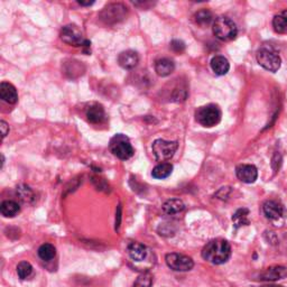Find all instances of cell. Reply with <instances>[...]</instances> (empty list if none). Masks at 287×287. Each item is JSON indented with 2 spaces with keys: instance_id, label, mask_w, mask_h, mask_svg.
Segmentation results:
<instances>
[{
  "instance_id": "1",
  "label": "cell",
  "mask_w": 287,
  "mask_h": 287,
  "mask_svg": "<svg viewBox=\"0 0 287 287\" xmlns=\"http://www.w3.org/2000/svg\"><path fill=\"white\" fill-rule=\"evenodd\" d=\"M231 256V246L227 240L216 239L210 241L202 250V257L204 260L213 265H221L229 260Z\"/></svg>"
},
{
  "instance_id": "2",
  "label": "cell",
  "mask_w": 287,
  "mask_h": 287,
  "mask_svg": "<svg viewBox=\"0 0 287 287\" xmlns=\"http://www.w3.org/2000/svg\"><path fill=\"white\" fill-rule=\"evenodd\" d=\"M213 34L222 42H230L237 37L238 28L236 23L227 16H220L213 22Z\"/></svg>"
},
{
  "instance_id": "3",
  "label": "cell",
  "mask_w": 287,
  "mask_h": 287,
  "mask_svg": "<svg viewBox=\"0 0 287 287\" xmlns=\"http://www.w3.org/2000/svg\"><path fill=\"white\" fill-rule=\"evenodd\" d=\"M257 62L269 72H277L282 65L280 54L272 46L264 45L257 51Z\"/></svg>"
},
{
  "instance_id": "4",
  "label": "cell",
  "mask_w": 287,
  "mask_h": 287,
  "mask_svg": "<svg viewBox=\"0 0 287 287\" xmlns=\"http://www.w3.org/2000/svg\"><path fill=\"white\" fill-rule=\"evenodd\" d=\"M221 110L217 104H207L200 107L195 112V119L201 126L211 128L217 126L221 120Z\"/></svg>"
},
{
  "instance_id": "5",
  "label": "cell",
  "mask_w": 287,
  "mask_h": 287,
  "mask_svg": "<svg viewBox=\"0 0 287 287\" xmlns=\"http://www.w3.org/2000/svg\"><path fill=\"white\" fill-rule=\"evenodd\" d=\"M109 148L116 157L123 160H127L134 155V148L130 140L123 134H117L112 137L109 143Z\"/></svg>"
},
{
  "instance_id": "6",
  "label": "cell",
  "mask_w": 287,
  "mask_h": 287,
  "mask_svg": "<svg viewBox=\"0 0 287 287\" xmlns=\"http://www.w3.org/2000/svg\"><path fill=\"white\" fill-rule=\"evenodd\" d=\"M127 7L123 3H109L101 10L99 18L107 25H115L127 17Z\"/></svg>"
},
{
  "instance_id": "7",
  "label": "cell",
  "mask_w": 287,
  "mask_h": 287,
  "mask_svg": "<svg viewBox=\"0 0 287 287\" xmlns=\"http://www.w3.org/2000/svg\"><path fill=\"white\" fill-rule=\"evenodd\" d=\"M153 153L159 161H167L172 159L179 148L177 141H169L165 139H156L153 143Z\"/></svg>"
},
{
  "instance_id": "8",
  "label": "cell",
  "mask_w": 287,
  "mask_h": 287,
  "mask_svg": "<svg viewBox=\"0 0 287 287\" xmlns=\"http://www.w3.org/2000/svg\"><path fill=\"white\" fill-rule=\"evenodd\" d=\"M61 39L63 40L64 43L67 44V45L79 47L82 46L86 44L87 39H84L82 32L80 31V28L76 25H66L64 26L62 30H61Z\"/></svg>"
},
{
  "instance_id": "9",
  "label": "cell",
  "mask_w": 287,
  "mask_h": 287,
  "mask_svg": "<svg viewBox=\"0 0 287 287\" xmlns=\"http://www.w3.org/2000/svg\"><path fill=\"white\" fill-rule=\"evenodd\" d=\"M166 264L172 270L175 272H189L194 267V261L191 257L182 254H167L165 257Z\"/></svg>"
},
{
  "instance_id": "10",
  "label": "cell",
  "mask_w": 287,
  "mask_h": 287,
  "mask_svg": "<svg viewBox=\"0 0 287 287\" xmlns=\"http://www.w3.org/2000/svg\"><path fill=\"white\" fill-rule=\"evenodd\" d=\"M262 211H264L265 217L272 221L280 220L284 216V208H283V205L280 202L274 200L266 201L264 205H262Z\"/></svg>"
},
{
  "instance_id": "11",
  "label": "cell",
  "mask_w": 287,
  "mask_h": 287,
  "mask_svg": "<svg viewBox=\"0 0 287 287\" xmlns=\"http://www.w3.org/2000/svg\"><path fill=\"white\" fill-rule=\"evenodd\" d=\"M236 174H237L238 179L247 184L256 182L258 177V171L256 166H254V165H250V164L239 165V166L236 168Z\"/></svg>"
},
{
  "instance_id": "12",
  "label": "cell",
  "mask_w": 287,
  "mask_h": 287,
  "mask_svg": "<svg viewBox=\"0 0 287 287\" xmlns=\"http://www.w3.org/2000/svg\"><path fill=\"white\" fill-rule=\"evenodd\" d=\"M139 62V56L137 52L132 50L121 52L118 56V63L119 65L125 68V70H132L137 66Z\"/></svg>"
},
{
  "instance_id": "13",
  "label": "cell",
  "mask_w": 287,
  "mask_h": 287,
  "mask_svg": "<svg viewBox=\"0 0 287 287\" xmlns=\"http://www.w3.org/2000/svg\"><path fill=\"white\" fill-rule=\"evenodd\" d=\"M87 119L91 124H102L106 120V111L99 103H92L87 109Z\"/></svg>"
},
{
  "instance_id": "14",
  "label": "cell",
  "mask_w": 287,
  "mask_h": 287,
  "mask_svg": "<svg viewBox=\"0 0 287 287\" xmlns=\"http://www.w3.org/2000/svg\"><path fill=\"white\" fill-rule=\"evenodd\" d=\"M287 277V268L284 266H273L262 272L260 275V280L266 282L280 281Z\"/></svg>"
},
{
  "instance_id": "15",
  "label": "cell",
  "mask_w": 287,
  "mask_h": 287,
  "mask_svg": "<svg viewBox=\"0 0 287 287\" xmlns=\"http://www.w3.org/2000/svg\"><path fill=\"white\" fill-rule=\"evenodd\" d=\"M0 96L5 102L9 104H15L18 101L17 90L9 82H1L0 84Z\"/></svg>"
},
{
  "instance_id": "16",
  "label": "cell",
  "mask_w": 287,
  "mask_h": 287,
  "mask_svg": "<svg viewBox=\"0 0 287 287\" xmlns=\"http://www.w3.org/2000/svg\"><path fill=\"white\" fill-rule=\"evenodd\" d=\"M128 254L132 260L143 261L147 257V247L140 242H131L128 246Z\"/></svg>"
},
{
  "instance_id": "17",
  "label": "cell",
  "mask_w": 287,
  "mask_h": 287,
  "mask_svg": "<svg viewBox=\"0 0 287 287\" xmlns=\"http://www.w3.org/2000/svg\"><path fill=\"white\" fill-rule=\"evenodd\" d=\"M211 68L217 75H225L229 72V61L222 55H216L211 60Z\"/></svg>"
},
{
  "instance_id": "18",
  "label": "cell",
  "mask_w": 287,
  "mask_h": 287,
  "mask_svg": "<svg viewBox=\"0 0 287 287\" xmlns=\"http://www.w3.org/2000/svg\"><path fill=\"white\" fill-rule=\"evenodd\" d=\"M175 70V64L172 60L167 58H163L156 61L155 63V71L159 76H167L172 74Z\"/></svg>"
},
{
  "instance_id": "19",
  "label": "cell",
  "mask_w": 287,
  "mask_h": 287,
  "mask_svg": "<svg viewBox=\"0 0 287 287\" xmlns=\"http://www.w3.org/2000/svg\"><path fill=\"white\" fill-rule=\"evenodd\" d=\"M185 209V204L183 201L180 199H171L167 200L163 204V211L164 213L168 214V216H173V214H177L183 211Z\"/></svg>"
},
{
  "instance_id": "20",
  "label": "cell",
  "mask_w": 287,
  "mask_h": 287,
  "mask_svg": "<svg viewBox=\"0 0 287 287\" xmlns=\"http://www.w3.org/2000/svg\"><path fill=\"white\" fill-rule=\"evenodd\" d=\"M0 211H1V214L3 217L14 218L19 213L20 207L17 202L7 200V201H3L1 205H0Z\"/></svg>"
},
{
  "instance_id": "21",
  "label": "cell",
  "mask_w": 287,
  "mask_h": 287,
  "mask_svg": "<svg viewBox=\"0 0 287 287\" xmlns=\"http://www.w3.org/2000/svg\"><path fill=\"white\" fill-rule=\"evenodd\" d=\"M173 172V165L169 163H160L153 168L152 176L157 180H164L171 175Z\"/></svg>"
},
{
  "instance_id": "22",
  "label": "cell",
  "mask_w": 287,
  "mask_h": 287,
  "mask_svg": "<svg viewBox=\"0 0 287 287\" xmlns=\"http://www.w3.org/2000/svg\"><path fill=\"white\" fill-rule=\"evenodd\" d=\"M273 27L278 34H287V10L281 11L273 19Z\"/></svg>"
},
{
  "instance_id": "23",
  "label": "cell",
  "mask_w": 287,
  "mask_h": 287,
  "mask_svg": "<svg viewBox=\"0 0 287 287\" xmlns=\"http://www.w3.org/2000/svg\"><path fill=\"white\" fill-rule=\"evenodd\" d=\"M248 216H249L248 209L242 208V209L237 210L236 213H234L232 216V222H233L234 228L238 229V228L242 227V225H248L250 223Z\"/></svg>"
},
{
  "instance_id": "24",
  "label": "cell",
  "mask_w": 287,
  "mask_h": 287,
  "mask_svg": "<svg viewBox=\"0 0 287 287\" xmlns=\"http://www.w3.org/2000/svg\"><path fill=\"white\" fill-rule=\"evenodd\" d=\"M213 15L209 9H201L194 15V22L202 27L208 26L212 22Z\"/></svg>"
},
{
  "instance_id": "25",
  "label": "cell",
  "mask_w": 287,
  "mask_h": 287,
  "mask_svg": "<svg viewBox=\"0 0 287 287\" xmlns=\"http://www.w3.org/2000/svg\"><path fill=\"white\" fill-rule=\"evenodd\" d=\"M56 255V248L51 244H44L38 248V256L44 261H50Z\"/></svg>"
},
{
  "instance_id": "26",
  "label": "cell",
  "mask_w": 287,
  "mask_h": 287,
  "mask_svg": "<svg viewBox=\"0 0 287 287\" xmlns=\"http://www.w3.org/2000/svg\"><path fill=\"white\" fill-rule=\"evenodd\" d=\"M33 274V266L28 261L19 262L17 266V275L20 280H27Z\"/></svg>"
},
{
  "instance_id": "27",
  "label": "cell",
  "mask_w": 287,
  "mask_h": 287,
  "mask_svg": "<svg viewBox=\"0 0 287 287\" xmlns=\"http://www.w3.org/2000/svg\"><path fill=\"white\" fill-rule=\"evenodd\" d=\"M17 195L24 203H30L34 200V192L26 185H20L17 188Z\"/></svg>"
},
{
  "instance_id": "28",
  "label": "cell",
  "mask_w": 287,
  "mask_h": 287,
  "mask_svg": "<svg viewBox=\"0 0 287 287\" xmlns=\"http://www.w3.org/2000/svg\"><path fill=\"white\" fill-rule=\"evenodd\" d=\"M153 285V275L151 273H144L137 278L134 287H152Z\"/></svg>"
},
{
  "instance_id": "29",
  "label": "cell",
  "mask_w": 287,
  "mask_h": 287,
  "mask_svg": "<svg viewBox=\"0 0 287 287\" xmlns=\"http://www.w3.org/2000/svg\"><path fill=\"white\" fill-rule=\"evenodd\" d=\"M169 45H171V48L175 53H182L185 50V43L180 39H173Z\"/></svg>"
},
{
  "instance_id": "30",
  "label": "cell",
  "mask_w": 287,
  "mask_h": 287,
  "mask_svg": "<svg viewBox=\"0 0 287 287\" xmlns=\"http://www.w3.org/2000/svg\"><path fill=\"white\" fill-rule=\"evenodd\" d=\"M0 128H1L2 138H5V137L8 135V132H9V126H8V124L6 123V121L1 120L0 121Z\"/></svg>"
},
{
  "instance_id": "31",
  "label": "cell",
  "mask_w": 287,
  "mask_h": 287,
  "mask_svg": "<svg viewBox=\"0 0 287 287\" xmlns=\"http://www.w3.org/2000/svg\"><path fill=\"white\" fill-rule=\"evenodd\" d=\"M78 3L80 6H91L94 5L95 1H78Z\"/></svg>"
},
{
  "instance_id": "32",
  "label": "cell",
  "mask_w": 287,
  "mask_h": 287,
  "mask_svg": "<svg viewBox=\"0 0 287 287\" xmlns=\"http://www.w3.org/2000/svg\"><path fill=\"white\" fill-rule=\"evenodd\" d=\"M262 287H284V286H281V285H266V286H262Z\"/></svg>"
}]
</instances>
